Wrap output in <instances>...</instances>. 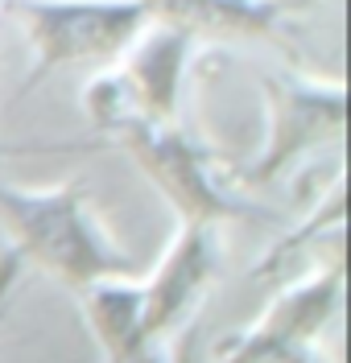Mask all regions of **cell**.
<instances>
[{
    "mask_svg": "<svg viewBox=\"0 0 351 363\" xmlns=\"http://www.w3.org/2000/svg\"><path fill=\"white\" fill-rule=\"evenodd\" d=\"M264 112L269 133L260 157L248 165L244 186H269L289 174L298 161L318 153L323 145L339 140L347 116V91L339 79H310V74H264Z\"/></svg>",
    "mask_w": 351,
    "mask_h": 363,
    "instance_id": "cell-5",
    "label": "cell"
},
{
    "mask_svg": "<svg viewBox=\"0 0 351 363\" xmlns=\"http://www.w3.org/2000/svg\"><path fill=\"white\" fill-rule=\"evenodd\" d=\"M194 54H199V38H190L186 29H174V25L149 21L112 67H116L120 83L128 87L133 104L140 108V116L178 120Z\"/></svg>",
    "mask_w": 351,
    "mask_h": 363,
    "instance_id": "cell-7",
    "label": "cell"
},
{
    "mask_svg": "<svg viewBox=\"0 0 351 363\" xmlns=\"http://www.w3.org/2000/svg\"><path fill=\"white\" fill-rule=\"evenodd\" d=\"M83 318L91 326V339L99 347L104 363H162V342L149 326L145 285L140 277H108L79 294Z\"/></svg>",
    "mask_w": 351,
    "mask_h": 363,
    "instance_id": "cell-8",
    "label": "cell"
},
{
    "mask_svg": "<svg viewBox=\"0 0 351 363\" xmlns=\"http://www.w3.org/2000/svg\"><path fill=\"white\" fill-rule=\"evenodd\" d=\"M149 17L207 42H269L285 33L289 0H145Z\"/></svg>",
    "mask_w": 351,
    "mask_h": 363,
    "instance_id": "cell-9",
    "label": "cell"
},
{
    "mask_svg": "<svg viewBox=\"0 0 351 363\" xmlns=\"http://www.w3.org/2000/svg\"><path fill=\"white\" fill-rule=\"evenodd\" d=\"M165 363H203V359H199V339H194V322H186V326L178 330V342L169 347Z\"/></svg>",
    "mask_w": 351,
    "mask_h": 363,
    "instance_id": "cell-10",
    "label": "cell"
},
{
    "mask_svg": "<svg viewBox=\"0 0 351 363\" xmlns=\"http://www.w3.org/2000/svg\"><path fill=\"white\" fill-rule=\"evenodd\" d=\"M343 306V264L339 256L327 269L289 281L264 314L223 342L215 363H327L323 330Z\"/></svg>",
    "mask_w": 351,
    "mask_h": 363,
    "instance_id": "cell-4",
    "label": "cell"
},
{
    "mask_svg": "<svg viewBox=\"0 0 351 363\" xmlns=\"http://www.w3.org/2000/svg\"><path fill=\"white\" fill-rule=\"evenodd\" d=\"M17 281H21V260L9 252V256H0V318L9 310V297L17 289Z\"/></svg>",
    "mask_w": 351,
    "mask_h": 363,
    "instance_id": "cell-11",
    "label": "cell"
},
{
    "mask_svg": "<svg viewBox=\"0 0 351 363\" xmlns=\"http://www.w3.org/2000/svg\"><path fill=\"white\" fill-rule=\"evenodd\" d=\"M9 13L33 54L25 91L70 67H112L153 21L145 0H13Z\"/></svg>",
    "mask_w": 351,
    "mask_h": 363,
    "instance_id": "cell-3",
    "label": "cell"
},
{
    "mask_svg": "<svg viewBox=\"0 0 351 363\" xmlns=\"http://www.w3.org/2000/svg\"><path fill=\"white\" fill-rule=\"evenodd\" d=\"M9 4H13V0H0V17H4V13H9Z\"/></svg>",
    "mask_w": 351,
    "mask_h": 363,
    "instance_id": "cell-12",
    "label": "cell"
},
{
    "mask_svg": "<svg viewBox=\"0 0 351 363\" xmlns=\"http://www.w3.org/2000/svg\"><path fill=\"white\" fill-rule=\"evenodd\" d=\"M215 231L219 227L207 223H178L153 272L140 277L149 326L162 347L199 314L203 297L211 294V285L219 277V235Z\"/></svg>",
    "mask_w": 351,
    "mask_h": 363,
    "instance_id": "cell-6",
    "label": "cell"
},
{
    "mask_svg": "<svg viewBox=\"0 0 351 363\" xmlns=\"http://www.w3.org/2000/svg\"><path fill=\"white\" fill-rule=\"evenodd\" d=\"M0 227L21 264H38L70 294L137 269L128 248L108 231L104 215L74 182H0Z\"/></svg>",
    "mask_w": 351,
    "mask_h": 363,
    "instance_id": "cell-1",
    "label": "cell"
},
{
    "mask_svg": "<svg viewBox=\"0 0 351 363\" xmlns=\"http://www.w3.org/2000/svg\"><path fill=\"white\" fill-rule=\"evenodd\" d=\"M108 136L124 145V153L140 165V174L162 190V199L178 211V223L219 227L228 219L252 215L244 178H235L232 165L203 140H194L178 120L137 116Z\"/></svg>",
    "mask_w": 351,
    "mask_h": 363,
    "instance_id": "cell-2",
    "label": "cell"
}]
</instances>
